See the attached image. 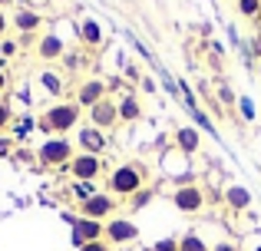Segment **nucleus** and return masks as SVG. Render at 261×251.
<instances>
[{
    "instance_id": "1",
    "label": "nucleus",
    "mask_w": 261,
    "mask_h": 251,
    "mask_svg": "<svg viewBox=\"0 0 261 251\" xmlns=\"http://www.w3.org/2000/svg\"><path fill=\"white\" fill-rule=\"evenodd\" d=\"M142 188H146V169L139 162H119L116 169L106 172V188L102 192H109L113 199H133Z\"/></svg>"
},
{
    "instance_id": "2",
    "label": "nucleus",
    "mask_w": 261,
    "mask_h": 251,
    "mask_svg": "<svg viewBox=\"0 0 261 251\" xmlns=\"http://www.w3.org/2000/svg\"><path fill=\"white\" fill-rule=\"evenodd\" d=\"M83 119V109H80L73 99H57L53 106H46L43 116H40V129L50 135H63V132H73Z\"/></svg>"
},
{
    "instance_id": "3",
    "label": "nucleus",
    "mask_w": 261,
    "mask_h": 251,
    "mask_svg": "<svg viewBox=\"0 0 261 251\" xmlns=\"http://www.w3.org/2000/svg\"><path fill=\"white\" fill-rule=\"evenodd\" d=\"M73 142L70 139H63V135H50L46 142H40V149H37V162L43 169H66L73 162Z\"/></svg>"
},
{
    "instance_id": "4",
    "label": "nucleus",
    "mask_w": 261,
    "mask_h": 251,
    "mask_svg": "<svg viewBox=\"0 0 261 251\" xmlns=\"http://www.w3.org/2000/svg\"><path fill=\"white\" fill-rule=\"evenodd\" d=\"M162 175H166V179H172L175 185H182V182H192V175H195L192 155H185V152H178L175 146H169L166 152H162Z\"/></svg>"
},
{
    "instance_id": "5",
    "label": "nucleus",
    "mask_w": 261,
    "mask_h": 251,
    "mask_svg": "<svg viewBox=\"0 0 261 251\" xmlns=\"http://www.w3.org/2000/svg\"><path fill=\"white\" fill-rule=\"evenodd\" d=\"M102 241L113 248L119 245H133V241H139V225H136L133 218H122V215H116V218L102 221Z\"/></svg>"
},
{
    "instance_id": "6",
    "label": "nucleus",
    "mask_w": 261,
    "mask_h": 251,
    "mask_svg": "<svg viewBox=\"0 0 261 251\" xmlns=\"http://www.w3.org/2000/svg\"><path fill=\"white\" fill-rule=\"evenodd\" d=\"M172 205L182 215H198L205 208V188L198 182H182L172 188Z\"/></svg>"
},
{
    "instance_id": "7",
    "label": "nucleus",
    "mask_w": 261,
    "mask_h": 251,
    "mask_svg": "<svg viewBox=\"0 0 261 251\" xmlns=\"http://www.w3.org/2000/svg\"><path fill=\"white\" fill-rule=\"evenodd\" d=\"M116 208H119V199H113L109 192H96L93 199H86L83 205H76V212H80V218L109 221V218H116Z\"/></svg>"
},
{
    "instance_id": "8",
    "label": "nucleus",
    "mask_w": 261,
    "mask_h": 251,
    "mask_svg": "<svg viewBox=\"0 0 261 251\" xmlns=\"http://www.w3.org/2000/svg\"><path fill=\"white\" fill-rule=\"evenodd\" d=\"M66 172L73 175V182H96L102 172H106V162H102V155L76 152V155H73V162L66 165Z\"/></svg>"
},
{
    "instance_id": "9",
    "label": "nucleus",
    "mask_w": 261,
    "mask_h": 251,
    "mask_svg": "<svg viewBox=\"0 0 261 251\" xmlns=\"http://www.w3.org/2000/svg\"><path fill=\"white\" fill-rule=\"evenodd\" d=\"M106 93H109V83H106V79H99V76H86L83 83L76 86V96H73V103H76L80 109H93L99 99H106Z\"/></svg>"
},
{
    "instance_id": "10",
    "label": "nucleus",
    "mask_w": 261,
    "mask_h": 251,
    "mask_svg": "<svg viewBox=\"0 0 261 251\" xmlns=\"http://www.w3.org/2000/svg\"><path fill=\"white\" fill-rule=\"evenodd\" d=\"M70 241H73V248H83L89 245V241H102V221H93V218H80V215H73L70 218Z\"/></svg>"
},
{
    "instance_id": "11",
    "label": "nucleus",
    "mask_w": 261,
    "mask_h": 251,
    "mask_svg": "<svg viewBox=\"0 0 261 251\" xmlns=\"http://www.w3.org/2000/svg\"><path fill=\"white\" fill-rule=\"evenodd\" d=\"M86 116H89V126H96V129H102V132H109V129L119 126V106H116V99L106 96V99H99L93 109H86Z\"/></svg>"
},
{
    "instance_id": "12",
    "label": "nucleus",
    "mask_w": 261,
    "mask_h": 251,
    "mask_svg": "<svg viewBox=\"0 0 261 251\" xmlns=\"http://www.w3.org/2000/svg\"><path fill=\"white\" fill-rule=\"evenodd\" d=\"M76 146H80V152H89V155H102L109 149V135L102 132V129H96V126H83L76 132Z\"/></svg>"
},
{
    "instance_id": "13",
    "label": "nucleus",
    "mask_w": 261,
    "mask_h": 251,
    "mask_svg": "<svg viewBox=\"0 0 261 251\" xmlns=\"http://www.w3.org/2000/svg\"><path fill=\"white\" fill-rule=\"evenodd\" d=\"M10 26L20 33V37H33V33H37L40 26H43V13L30 10V7H20V10H13Z\"/></svg>"
},
{
    "instance_id": "14",
    "label": "nucleus",
    "mask_w": 261,
    "mask_h": 251,
    "mask_svg": "<svg viewBox=\"0 0 261 251\" xmlns=\"http://www.w3.org/2000/svg\"><path fill=\"white\" fill-rule=\"evenodd\" d=\"M76 37H80V43H83V46H89V50H99L102 40H106V30H102L99 20L83 17V20L76 23Z\"/></svg>"
},
{
    "instance_id": "15",
    "label": "nucleus",
    "mask_w": 261,
    "mask_h": 251,
    "mask_svg": "<svg viewBox=\"0 0 261 251\" xmlns=\"http://www.w3.org/2000/svg\"><path fill=\"white\" fill-rule=\"evenodd\" d=\"M63 53H66V43L60 33H43L37 40V57L43 63H57V60H63Z\"/></svg>"
},
{
    "instance_id": "16",
    "label": "nucleus",
    "mask_w": 261,
    "mask_h": 251,
    "mask_svg": "<svg viewBox=\"0 0 261 251\" xmlns=\"http://www.w3.org/2000/svg\"><path fill=\"white\" fill-rule=\"evenodd\" d=\"M172 146L178 152H185V155H195L198 149H202V135H198L195 126H178L172 132Z\"/></svg>"
},
{
    "instance_id": "17",
    "label": "nucleus",
    "mask_w": 261,
    "mask_h": 251,
    "mask_svg": "<svg viewBox=\"0 0 261 251\" xmlns=\"http://www.w3.org/2000/svg\"><path fill=\"white\" fill-rule=\"evenodd\" d=\"M222 199H225V205H228L231 212H248L251 208V192L245 185H238V182H228V185H225Z\"/></svg>"
},
{
    "instance_id": "18",
    "label": "nucleus",
    "mask_w": 261,
    "mask_h": 251,
    "mask_svg": "<svg viewBox=\"0 0 261 251\" xmlns=\"http://www.w3.org/2000/svg\"><path fill=\"white\" fill-rule=\"evenodd\" d=\"M37 79H40V90H43L46 96H53V99H63V90H66V79H63V73H57V70H43Z\"/></svg>"
},
{
    "instance_id": "19",
    "label": "nucleus",
    "mask_w": 261,
    "mask_h": 251,
    "mask_svg": "<svg viewBox=\"0 0 261 251\" xmlns=\"http://www.w3.org/2000/svg\"><path fill=\"white\" fill-rule=\"evenodd\" d=\"M116 106H119V123L129 126V123H139V119H142V103L133 96V93H129V96H122Z\"/></svg>"
},
{
    "instance_id": "20",
    "label": "nucleus",
    "mask_w": 261,
    "mask_h": 251,
    "mask_svg": "<svg viewBox=\"0 0 261 251\" xmlns=\"http://www.w3.org/2000/svg\"><path fill=\"white\" fill-rule=\"evenodd\" d=\"M178 251H212V245L198 232H185L182 238H178Z\"/></svg>"
},
{
    "instance_id": "21",
    "label": "nucleus",
    "mask_w": 261,
    "mask_h": 251,
    "mask_svg": "<svg viewBox=\"0 0 261 251\" xmlns=\"http://www.w3.org/2000/svg\"><path fill=\"white\" fill-rule=\"evenodd\" d=\"M73 199H76V205H83L86 199H93L96 192H102V188H96V182H73Z\"/></svg>"
},
{
    "instance_id": "22",
    "label": "nucleus",
    "mask_w": 261,
    "mask_h": 251,
    "mask_svg": "<svg viewBox=\"0 0 261 251\" xmlns=\"http://www.w3.org/2000/svg\"><path fill=\"white\" fill-rule=\"evenodd\" d=\"M218 103L225 106V113H228V116L235 113V106H238V96H235V90H231V86L225 83V79L218 83Z\"/></svg>"
},
{
    "instance_id": "23",
    "label": "nucleus",
    "mask_w": 261,
    "mask_h": 251,
    "mask_svg": "<svg viewBox=\"0 0 261 251\" xmlns=\"http://www.w3.org/2000/svg\"><path fill=\"white\" fill-rule=\"evenodd\" d=\"M238 13L248 20H261V0H238Z\"/></svg>"
},
{
    "instance_id": "24",
    "label": "nucleus",
    "mask_w": 261,
    "mask_h": 251,
    "mask_svg": "<svg viewBox=\"0 0 261 251\" xmlns=\"http://www.w3.org/2000/svg\"><path fill=\"white\" fill-rule=\"evenodd\" d=\"M60 63H63L66 73H76V70H83L86 57H83V53H63V60H60Z\"/></svg>"
},
{
    "instance_id": "25",
    "label": "nucleus",
    "mask_w": 261,
    "mask_h": 251,
    "mask_svg": "<svg viewBox=\"0 0 261 251\" xmlns=\"http://www.w3.org/2000/svg\"><path fill=\"white\" fill-rule=\"evenodd\" d=\"M238 113H242V119H245V123H255V119H258L251 96H238Z\"/></svg>"
},
{
    "instance_id": "26",
    "label": "nucleus",
    "mask_w": 261,
    "mask_h": 251,
    "mask_svg": "<svg viewBox=\"0 0 261 251\" xmlns=\"http://www.w3.org/2000/svg\"><path fill=\"white\" fill-rule=\"evenodd\" d=\"M152 199H155V188H142V192H136L133 199H129V205H133V208H142V205H149Z\"/></svg>"
},
{
    "instance_id": "27",
    "label": "nucleus",
    "mask_w": 261,
    "mask_h": 251,
    "mask_svg": "<svg viewBox=\"0 0 261 251\" xmlns=\"http://www.w3.org/2000/svg\"><path fill=\"white\" fill-rule=\"evenodd\" d=\"M17 50H20V43L13 37H4V40H0V57L10 60V57H17Z\"/></svg>"
},
{
    "instance_id": "28",
    "label": "nucleus",
    "mask_w": 261,
    "mask_h": 251,
    "mask_svg": "<svg viewBox=\"0 0 261 251\" xmlns=\"http://www.w3.org/2000/svg\"><path fill=\"white\" fill-rule=\"evenodd\" d=\"M149 251H178V238H159L149 245Z\"/></svg>"
},
{
    "instance_id": "29",
    "label": "nucleus",
    "mask_w": 261,
    "mask_h": 251,
    "mask_svg": "<svg viewBox=\"0 0 261 251\" xmlns=\"http://www.w3.org/2000/svg\"><path fill=\"white\" fill-rule=\"evenodd\" d=\"M189 113H192V116H195V123H198V126H205V132H208V135H215V126L208 123V116H205L202 109H189Z\"/></svg>"
},
{
    "instance_id": "30",
    "label": "nucleus",
    "mask_w": 261,
    "mask_h": 251,
    "mask_svg": "<svg viewBox=\"0 0 261 251\" xmlns=\"http://www.w3.org/2000/svg\"><path fill=\"white\" fill-rule=\"evenodd\" d=\"M10 119H13V109L7 103H0V132H7V126H10Z\"/></svg>"
},
{
    "instance_id": "31",
    "label": "nucleus",
    "mask_w": 261,
    "mask_h": 251,
    "mask_svg": "<svg viewBox=\"0 0 261 251\" xmlns=\"http://www.w3.org/2000/svg\"><path fill=\"white\" fill-rule=\"evenodd\" d=\"M212 251H242V248H238V241L222 238V241H215V245H212Z\"/></svg>"
},
{
    "instance_id": "32",
    "label": "nucleus",
    "mask_w": 261,
    "mask_h": 251,
    "mask_svg": "<svg viewBox=\"0 0 261 251\" xmlns=\"http://www.w3.org/2000/svg\"><path fill=\"white\" fill-rule=\"evenodd\" d=\"M80 251H113V245H106V241H89V245H83Z\"/></svg>"
},
{
    "instance_id": "33",
    "label": "nucleus",
    "mask_w": 261,
    "mask_h": 251,
    "mask_svg": "<svg viewBox=\"0 0 261 251\" xmlns=\"http://www.w3.org/2000/svg\"><path fill=\"white\" fill-rule=\"evenodd\" d=\"M7 33H10V17H7V13L0 10V40H4Z\"/></svg>"
},
{
    "instance_id": "34",
    "label": "nucleus",
    "mask_w": 261,
    "mask_h": 251,
    "mask_svg": "<svg viewBox=\"0 0 261 251\" xmlns=\"http://www.w3.org/2000/svg\"><path fill=\"white\" fill-rule=\"evenodd\" d=\"M10 152V139H0V155H7Z\"/></svg>"
},
{
    "instance_id": "35",
    "label": "nucleus",
    "mask_w": 261,
    "mask_h": 251,
    "mask_svg": "<svg viewBox=\"0 0 261 251\" xmlns=\"http://www.w3.org/2000/svg\"><path fill=\"white\" fill-rule=\"evenodd\" d=\"M251 46H255V53H261V33H258L255 40H251Z\"/></svg>"
},
{
    "instance_id": "36",
    "label": "nucleus",
    "mask_w": 261,
    "mask_h": 251,
    "mask_svg": "<svg viewBox=\"0 0 261 251\" xmlns=\"http://www.w3.org/2000/svg\"><path fill=\"white\" fill-rule=\"evenodd\" d=\"M4 86H7V79H4V76H0V90H4Z\"/></svg>"
},
{
    "instance_id": "37",
    "label": "nucleus",
    "mask_w": 261,
    "mask_h": 251,
    "mask_svg": "<svg viewBox=\"0 0 261 251\" xmlns=\"http://www.w3.org/2000/svg\"><path fill=\"white\" fill-rule=\"evenodd\" d=\"M255 251H261V245H258V248H255Z\"/></svg>"
},
{
    "instance_id": "38",
    "label": "nucleus",
    "mask_w": 261,
    "mask_h": 251,
    "mask_svg": "<svg viewBox=\"0 0 261 251\" xmlns=\"http://www.w3.org/2000/svg\"><path fill=\"white\" fill-rule=\"evenodd\" d=\"M0 60H4V57H0Z\"/></svg>"
}]
</instances>
